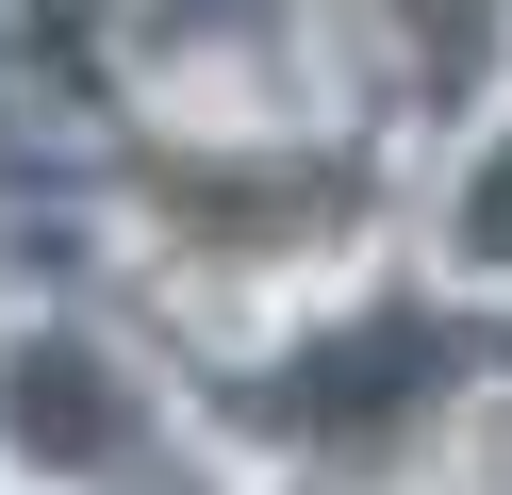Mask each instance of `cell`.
<instances>
[{"mask_svg": "<svg viewBox=\"0 0 512 495\" xmlns=\"http://www.w3.org/2000/svg\"><path fill=\"white\" fill-rule=\"evenodd\" d=\"M0 495H232V462H199V413L116 314H17L0 330Z\"/></svg>", "mask_w": 512, "mask_h": 495, "instance_id": "cell-1", "label": "cell"}, {"mask_svg": "<svg viewBox=\"0 0 512 495\" xmlns=\"http://www.w3.org/2000/svg\"><path fill=\"white\" fill-rule=\"evenodd\" d=\"M430 264L463 297H512V83L463 116V149H446V215H430Z\"/></svg>", "mask_w": 512, "mask_h": 495, "instance_id": "cell-2", "label": "cell"}]
</instances>
